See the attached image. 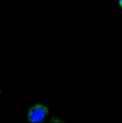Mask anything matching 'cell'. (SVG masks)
<instances>
[{"label":"cell","instance_id":"obj_1","mask_svg":"<svg viewBox=\"0 0 122 123\" xmlns=\"http://www.w3.org/2000/svg\"><path fill=\"white\" fill-rule=\"evenodd\" d=\"M49 113L48 107L41 104H35L31 106L28 112V120L30 122H41L46 118Z\"/></svg>","mask_w":122,"mask_h":123},{"label":"cell","instance_id":"obj_2","mask_svg":"<svg viewBox=\"0 0 122 123\" xmlns=\"http://www.w3.org/2000/svg\"><path fill=\"white\" fill-rule=\"evenodd\" d=\"M52 122H56V123H59V122H62V121L60 119H58V118H55L54 119H53V120H52L51 121Z\"/></svg>","mask_w":122,"mask_h":123},{"label":"cell","instance_id":"obj_3","mask_svg":"<svg viewBox=\"0 0 122 123\" xmlns=\"http://www.w3.org/2000/svg\"><path fill=\"white\" fill-rule=\"evenodd\" d=\"M119 3L120 7L122 8V0H119Z\"/></svg>","mask_w":122,"mask_h":123}]
</instances>
